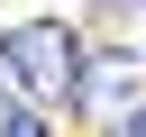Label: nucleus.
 Wrapping results in <instances>:
<instances>
[{"label":"nucleus","mask_w":146,"mask_h":137,"mask_svg":"<svg viewBox=\"0 0 146 137\" xmlns=\"http://www.w3.org/2000/svg\"><path fill=\"white\" fill-rule=\"evenodd\" d=\"M0 137H46V119L36 110H0Z\"/></svg>","instance_id":"7ed1b4c3"},{"label":"nucleus","mask_w":146,"mask_h":137,"mask_svg":"<svg viewBox=\"0 0 146 137\" xmlns=\"http://www.w3.org/2000/svg\"><path fill=\"white\" fill-rule=\"evenodd\" d=\"M0 73H9V37H0Z\"/></svg>","instance_id":"20e7f679"},{"label":"nucleus","mask_w":146,"mask_h":137,"mask_svg":"<svg viewBox=\"0 0 146 137\" xmlns=\"http://www.w3.org/2000/svg\"><path fill=\"white\" fill-rule=\"evenodd\" d=\"M82 110L128 137V128L146 119V64H137V55H91V64H82Z\"/></svg>","instance_id":"f03ea898"},{"label":"nucleus","mask_w":146,"mask_h":137,"mask_svg":"<svg viewBox=\"0 0 146 137\" xmlns=\"http://www.w3.org/2000/svg\"><path fill=\"white\" fill-rule=\"evenodd\" d=\"M9 73L36 91V100H82V46L64 18H27L9 27Z\"/></svg>","instance_id":"f257e3e1"}]
</instances>
